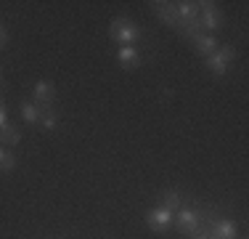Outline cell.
Returning a JSON list of instances; mask_svg holds the SVG:
<instances>
[{
	"label": "cell",
	"instance_id": "6da1fadb",
	"mask_svg": "<svg viewBox=\"0 0 249 239\" xmlns=\"http://www.w3.org/2000/svg\"><path fill=\"white\" fill-rule=\"evenodd\" d=\"M175 226H178V231L186 234V237L204 234L207 213L201 210V207H180V210H175Z\"/></svg>",
	"mask_w": 249,
	"mask_h": 239
},
{
	"label": "cell",
	"instance_id": "8fae6325",
	"mask_svg": "<svg viewBox=\"0 0 249 239\" xmlns=\"http://www.w3.org/2000/svg\"><path fill=\"white\" fill-rule=\"evenodd\" d=\"M117 61H120L124 69H135L141 64L138 45H120V51H117Z\"/></svg>",
	"mask_w": 249,
	"mask_h": 239
},
{
	"label": "cell",
	"instance_id": "7c38bea8",
	"mask_svg": "<svg viewBox=\"0 0 249 239\" xmlns=\"http://www.w3.org/2000/svg\"><path fill=\"white\" fill-rule=\"evenodd\" d=\"M19 141H21V130L16 128L14 122H5L3 128H0V146L11 149V146H16Z\"/></svg>",
	"mask_w": 249,
	"mask_h": 239
},
{
	"label": "cell",
	"instance_id": "4fadbf2b",
	"mask_svg": "<svg viewBox=\"0 0 249 239\" xmlns=\"http://www.w3.org/2000/svg\"><path fill=\"white\" fill-rule=\"evenodd\" d=\"M19 115H21V120H24V122H29V125H37L40 120H43V109H40V106L35 104V101H21Z\"/></svg>",
	"mask_w": 249,
	"mask_h": 239
},
{
	"label": "cell",
	"instance_id": "ffe728a7",
	"mask_svg": "<svg viewBox=\"0 0 249 239\" xmlns=\"http://www.w3.org/2000/svg\"><path fill=\"white\" fill-rule=\"evenodd\" d=\"M0 82H3V69H0Z\"/></svg>",
	"mask_w": 249,
	"mask_h": 239
},
{
	"label": "cell",
	"instance_id": "3957f363",
	"mask_svg": "<svg viewBox=\"0 0 249 239\" xmlns=\"http://www.w3.org/2000/svg\"><path fill=\"white\" fill-rule=\"evenodd\" d=\"M236 59V48L233 45H220L212 56H207L204 61H207V69L212 72V75H217V77H223L225 72H228V64Z\"/></svg>",
	"mask_w": 249,
	"mask_h": 239
},
{
	"label": "cell",
	"instance_id": "277c9868",
	"mask_svg": "<svg viewBox=\"0 0 249 239\" xmlns=\"http://www.w3.org/2000/svg\"><path fill=\"white\" fill-rule=\"evenodd\" d=\"M32 101L43 109V115L53 112V104H56V88H53L51 80H37L32 85Z\"/></svg>",
	"mask_w": 249,
	"mask_h": 239
},
{
	"label": "cell",
	"instance_id": "9c48e42d",
	"mask_svg": "<svg viewBox=\"0 0 249 239\" xmlns=\"http://www.w3.org/2000/svg\"><path fill=\"white\" fill-rule=\"evenodd\" d=\"M175 11H178V19H180L183 29H186V24H191V21L199 19L201 5L199 3H191V0H180V3H175ZM183 29H180V35H183Z\"/></svg>",
	"mask_w": 249,
	"mask_h": 239
},
{
	"label": "cell",
	"instance_id": "5b68a950",
	"mask_svg": "<svg viewBox=\"0 0 249 239\" xmlns=\"http://www.w3.org/2000/svg\"><path fill=\"white\" fill-rule=\"evenodd\" d=\"M146 223H149V229H151V231L162 234V231H167L170 226L175 223V213L170 210V207H164V205L151 207V210L146 213Z\"/></svg>",
	"mask_w": 249,
	"mask_h": 239
},
{
	"label": "cell",
	"instance_id": "9a60e30c",
	"mask_svg": "<svg viewBox=\"0 0 249 239\" xmlns=\"http://www.w3.org/2000/svg\"><path fill=\"white\" fill-rule=\"evenodd\" d=\"M14 167H16L14 152H11V149H5V146H0V173H11Z\"/></svg>",
	"mask_w": 249,
	"mask_h": 239
},
{
	"label": "cell",
	"instance_id": "ba28073f",
	"mask_svg": "<svg viewBox=\"0 0 249 239\" xmlns=\"http://www.w3.org/2000/svg\"><path fill=\"white\" fill-rule=\"evenodd\" d=\"M210 239H236L239 237V229H236L233 220L228 218H217L210 223V234H207Z\"/></svg>",
	"mask_w": 249,
	"mask_h": 239
},
{
	"label": "cell",
	"instance_id": "30bf717a",
	"mask_svg": "<svg viewBox=\"0 0 249 239\" xmlns=\"http://www.w3.org/2000/svg\"><path fill=\"white\" fill-rule=\"evenodd\" d=\"M194 43V51L199 53V56H212V53L217 51V48H220V43H217V38L215 35H207V32H201V35H196V38L191 40Z\"/></svg>",
	"mask_w": 249,
	"mask_h": 239
},
{
	"label": "cell",
	"instance_id": "e0dca14e",
	"mask_svg": "<svg viewBox=\"0 0 249 239\" xmlns=\"http://www.w3.org/2000/svg\"><path fill=\"white\" fill-rule=\"evenodd\" d=\"M5 122H8V109H5V101L0 99V128H3Z\"/></svg>",
	"mask_w": 249,
	"mask_h": 239
},
{
	"label": "cell",
	"instance_id": "5bb4252c",
	"mask_svg": "<svg viewBox=\"0 0 249 239\" xmlns=\"http://www.w3.org/2000/svg\"><path fill=\"white\" fill-rule=\"evenodd\" d=\"M180 202H183V197H180V191H178V189H170V191H164V194H162V205L164 207H170V210H180Z\"/></svg>",
	"mask_w": 249,
	"mask_h": 239
},
{
	"label": "cell",
	"instance_id": "7a4b0ae2",
	"mask_svg": "<svg viewBox=\"0 0 249 239\" xmlns=\"http://www.w3.org/2000/svg\"><path fill=\"white\" fill-rule=\"evenodd\" d=\"M109 35H111V40L120 43V45H135L143 32H141V27L133 19H127V16H117V19L109 24Z\"/></svg>",
	"mask_w": 249,
	"mask_h": 239
},
{
	"label": "cell",
	"instance_id": "44dd1931",
	"mask_svg": "<svg viewBox=\"0 0 249 239\" xmlns=\"http://www.w3.org/2000/svg\"><path fill=\"white\" fill-rule=\"evenodd\" d=\"M236 239H247V237H244V234H241V237H236Z\"/></svg>",
	"mask_w": 249,
	"mask_h": 239
},
{
	"label": "cell",
	"instance_id": "ac0fdd59",
	"mask_svg": "<svg viewBox=\"0 0 249 239\" xmlns=\"http://www.w3.org/2000/svg\"><path fill=\"white\" fill-rule=\"evenodd\" d=\"M5 45H8V32H5V27L0 24V51H3Z\"/></svg>",
	"mask_w": 249,
	"mask_h": 239
},
{
	"label": "cell",
	"instance_id": "d6986e66",
	"mask_svg": "<svg viewBox=\"0 0 249 239\" xmlns=\"http://www.w3.org/2000/svg\"><path fill=\"white\" fill-rule=\"evenodd\" d=\"M194 239H210V237H207V231H204V234H196Z\"/></svg>",
	"mask_w": 249,
	"mask_h": 239
},
{
	"label": "cell",
	"instance_id": "8992f818",
	"mask_svg": "<svg viewBox=\"0 0 249 239\" xmlns=\"http://www.w3.org/2000/svg\"><path fill=\"white\" fill-rule=\"evenodd\" d=\"M199 5H201V11H199L201 29H204L207 35H215V29H220V24H223L220 8H217L215 3H199Z\"/></svg>",
	"mask_w": 249,
	"mask_h": 239
},
{
	"label": "cell",
	"instance_id": "2e32d148",
	"mask_svg": "<svg viewBox=\"0 0 249 239\" xmlns=\"http://www.w3.org/2000/svg\"><path fill=\"white\" fill-rule=\"evenodd\" d=\"M40 125H43L45 130H53V128H56V112H48V115H43Z\"/></svg>",
	"mask_w": 249,
	"mask_h": 239
},
{
	"label": "cell",
	"instance_id": "52a82bcc",
	"mask_svg": "<svg viewBox=\"0 0 249 239\" xmlns=\"http://www.w3.org/2000/svg\"><path fill=\"white\" fill-rule=\"evenodd\" d=\"M151 11L159 16L167 27H173L175 32H180L183 29V24H180V19H178V11H175V3H164V0H154L151 3Z\"/></svg>",
	"mask_w": 249,
	"mask_h": 239
}]
</instances>
